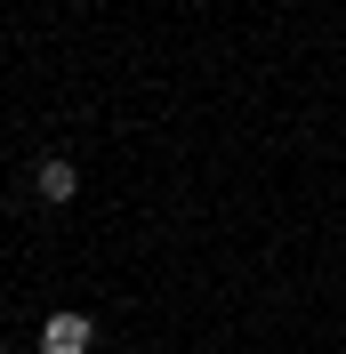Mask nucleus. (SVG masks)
I'll use <instances>...</instances> for the list:
<instances>
[{"mask_svg":"<svg viewBox=\"0 0 346 354\" xmlns=\"http://www.w3.org/2000/svg\"><path fill=\"white\" fill-rule=\"evenodd\" d=\"M89 346H97V322H89L81 306H65V314L41 322V354H89Z\"/></svg>","mask_w":346,"mask_h":354,"instance_id":"f257e3e1","label":"nucleus"},{"mask_svg":"<svg viewBox=\"0 0 346 354\" xmlns=\"http://www.w3.org/2000/svg\"><path fill=\"white\" fill-rule=\"evenodd\" d=\"M73 194H81V169H73L65 153H48L41 161V201H73Z\"/></svg>","mask_w":346,"mask_h":354,"instance_id":"f03ea898","label":"nucleus"}]
</instances>
